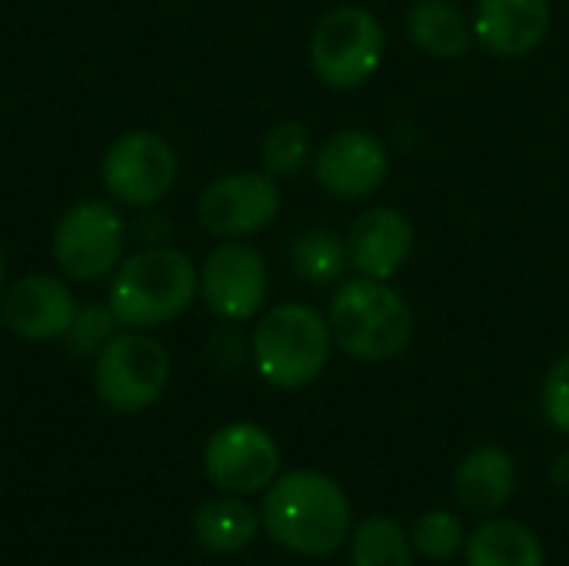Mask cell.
<instances>
[{
	"label": "cell",
	"instance_id": "4",
	"mask_svg": "<svg viewBox=\"0 0 569 566\" xmlns=\"http://www.w3.org/2000/svg\"><path fill=\"white\" fill-rule=\"evenodd\" d=\"M330 324L320 310L307 304H277L270 307L250 337V357L263 384L277 390L310 387L330 364Z\"/></svg>",
	"mask_w": 569,
	"mask_h": 566
},
{
	"label": "cell",
	"instance_id": "2",
	"mask_svg": "<svg viewBox=\"0 0 569 566\" xmlns=\"http://www.w3.org/2000/svg\"><path fill=\"white\" fill-rule=\"evenodd\" d=\"M200 297V270L193 260L167 244L133 250L110 274L107 304L120 327L153 330L173 324Z\"/></svg>",
	"mask_w": 569,
	"mask_h": 566
},
{
	"label": "cell",
	"instance_id": "6",
	"mask_svg": "<svg viewBox=\"0 0 569 566\" xmlns=\"http://www.w3.org/2000/svg\"><path fill=\"white\" fill-rule=\"evenodd\" d=\"M167 384L170 354L157 337L143 330L113 334L93 357V390L100 404L117 414H140L153 407Z\"/></svg>",
	"mask_w": 569,
	"mask_h": 566
},
{
	"label": "cell",
	"instance_id": "5",
	"mask_svg": "<svg viewBox=\"0 0 569 566\" xmlns=\"http://www.w3.org/2000/svg\"><path fill=\"white\" fill-rule=\"evenodd\" d=\"M387 33L373 10L343 3L327 10L310 33V70L330 90L363 87L383 63Z\"/></svg>",
	"mask_w": 569,
	"mask_h": 566
},
{
	"label": "cell",
	"instance_id": "26",
	"mask_svg": "<svg viewBox=\"0 0 569 566\" xmlns=\"http://www.w3.org/2000/svg\"><path fill=\"white\" fill-rule=\"evenodd\" d=\"M550 480H553V487H557V490L569 494V450L567 454H560V457L550 464Z\"/></svg>",
	"mask_w": 569,
	"mask_h": 566
},
{
	"label": "cell",
	"instance_id": "20",
	"mask_svg": "<svg viewBox=\"0 0 569 566\" xmlns=\"http://www.w3.org/2000/svg\"><path fill=\"white\" fill-rule=\"evenodd\" d=\"M410 534L393 517H367L350 530V566H413Z\"/></svg>",
	"mask_w": 569,
	"mask_h": 566
},
{
	"label": "cell",
	"instance_id": "10",
	"mask_svg": "<svg viewBox=\"0 0 569 566\" xmlns=\"http://www.w3.org/2000/svg\"><path fill=\"white\" fill-rule=\"evenodd\" d=\"M203 474L220 494H263L280 477V447L257 424H223L203 447Z\"/></svg>",
	"mask_w": 569,
	"mask_h": 566
},
{
	"label": "cell",
	"instance_id": "11",
	"mask_svg": "<svg viewBox=\"0 0 569 566\" xmlns=\"http://www.w3.org/2000/svg\"><path fill=\"white\" fill-rule=\"evenodd\" d=\"M270 294V274L257 247L230 240L210 250L200 267V300L227 324L253 320Z\"/></svg>",
	"mask_w": 569,
	"mask_h": 566
},
{
	"label": "cell",
	"instance_id": "19",
	"mask_svg": "<svg viewBox=\"0 0 569 566\" xmlns=\"http://www.w3.org/2000/svg\"><path fill=\"white\" fill-rule=\"evenodd\" d=\"M467 566H547L540 537L520 520H487L467 537Z\"/></svg>",
	"mask_w": 569,
	"mask_h": 566
},
{
	"label": "cell",
	"instance_id": "1",
	"mask_svg": "<svg viewBox=\"0 0 569 566\" xmlns=\"http://www.w3.org/2000/svg\"><path fill=\"white\" fill-rule=\"evenodd\" d=\"M260 520L267 537L297 557H330L353 530L343 487L320 470H287L263 490Z\"/></svg>",
	"mask_w": 569,
	"mask_h": 566
},
{
	"label": "cell",
	"instance_id": "16",
	"mask_svg": "<svg viewBox=\"0 0 569 566\" xmlns=\"http://www.w3.org/2000/svg\"><path fill=\"white\" fill-rule=\"evenodd\" d=\"M517 494V460L497 444L473 447L453 470V497L467 514L493 517Z\"/></svg>",
	"mask_w": 569,
	"mask_h": 566
},
{
	"label": "cell",
	"instance_id": "23",
	"mask_svg": "<svg viewBox=\"0 0 569 566\" xmlns=\"http://www.w3.org/2000/svg\"><path fill=\"white\" fill-rule=\"evenodd\" d=\"M413 550L427 560L447 564L453 560L463 547H467V530L463 520L450 510H427L423 517H417L413 524Z\"/></svg>",
	"mask_w": 569,
	"mask_h": 566
},
{
	"label": "cell",
	"instance_id": "3",
	"mask_svg": "<svg viewBox=\"0 0 569 566\" xmlns=\"http://www.w3.org/2000/svg\"><path fill=\"white\" fill-rule=\"evenodd\" d=\"M333 344L363 364H387L413 340V310L390 280L353 277L337 287L327 310Z\"/></svg>",
	"mask_w": 569,
	"mask_h": 566
},
{
	"label": "cell",
	"instance_id": "7",
	"mask_svg": "<svg viewBox=\"0 0 569 566\" xmlns=\"http://www.w3.org/2000/svg\"><path fill=\"white\" fill-rule=\"evenodd\" d=\"M123 247H127V224L117 214V207L103 200H80L67 207L50 240L57 267L77 284H93L110 277L123 260Z\"/></svg>",
	"mask_w": 569,
	"mask_h": 566
},
{
	"label": "cell",
	"instance_id": "14",
	"mask_svg": "<svg viewBox=\"0 0 569 566\" xmlns=\"http://www.w3.org/2000/svg\"><path fill=\"white\" fill-rule=\"evenodd\" d=\"M417 244L413 224L397 207H370L347 234V257L360 277L393 280Z\"/></svg>",
	"mask_w": 569,
	"mask_h": 566
},
{
	"label": "cell",
	"instance_id": "24",
	"mask_svg": "<svg viewBox=\"0 0 569 566\" xmlns=\"http://www.w3.org/2000/svg\"><path fill=\"white\" fill-rule=\"evenodd\" d=\"M117 327H120V320L113 317L110 304H87V307L77 310V317H73L63 340H67L70 354L97 357L103 350V344L117 334Z\"/></svg>",
	"mask_w": 569,
	"mask_h": 566
},
{
	"label": "cell",
	"instance_id": "13",
	"mask_svg": "<svg viewBox=\"0 0 569 566\" xmlns=\"http://www.w3.org/2000/svg\"><path fill=\"white\" fill-rule=\"evenodd\" d=\"M77 310L73 290L50 274H30L0 290V324L33 344L63 340Z\"/></svg>",
	"mask_w": 569,
	"mask_h": 566
},
{
	"label": "cell",
	"instance_id": "25",
	"mask_svg": "<svg viewBox=\"0 0 569 566\" xmlns=\"http://www.w3.org/2000/svg\"><path fill=\"white\" fill-rule=\"evenodd\" d=\"M540 407H543V417L569 437V354H563L543 377V387H540Z\"/></svg>",
	"mask_w": 569,
	"mask_h": 566
},
{
	"label": "cell",
	"instance_id": "27",
	"mask_svg": "<svg viewBox=\"0 0 569 566\" xmlns=\"http://www.w3.org/2000/svg\"><path fill=\"white\" fill-rule=\"evenodd\" d=\"M0 290H3V254H0Z\"/></svg>",
	"mask_w": 569,
	"mask_h": 566
},
{
	"label": "cell",
	"instance_id": "12",
	"mask_svg": "<svg viewBox=\"0 0 569 566\" xmlns=\"http://www.w3.org/2000/svg\"><path fill=\"white\" fill-rule=\"evenodd\" d=\"M317 183L340 200H367L390 177V153L370 130L350 127L323 140L313 157Z\"/></svg>",
	"mask_w": 569,
	"mask_h": 566
},
{
	"label": "cell",
	"instance_id": "18",
	"mask_svg": "<svg viewBox=\"0 0 569 566\" xmlns=\"http://www.w3.org/2000/svg\"><path fill=\"white\" fill-rule=\"evenodd\" d=\"M403 27L410 43L437 60H460L477 43L473 17H467L453 0H417L407 10Z\"/></svg>",
	"mask_w": 569,
	"mask_h": 566
},
{
	"label": "cell",
	"instance_id": "8",
	"mask_svg": "<svg viewBox=\"0 0 569 566\" xmlns=\"http://www.w3.org/2000/svg\"><path fill=\"white\" fill-rule=\"evenodd\" d=\"M100 180L117 203L147 210L173 190L177 150L157 130L120 133L103 153Z\"/></svg>",
	"mask_w": 569,
	"mask_h": 566
},
{
	"label": "cell",
	"instance_id": "17",
	"mask_svg": "<svg viewBox=\"0 0 569 566\" xmlns=\"http://www.w3.org/2000/svg\"><path fill=\"white\" fill-rule=\"evenodd\" d=\"M190 530L203 554L237 557L257 540V534L263 530V520L243 497L223 494V497H210L197 507Z\"/></svg>",
	"mask_w": 569,
	"mask_h": 566
},
{
	"label": "cell",
	"instance_id": "22",
	"mask_svg": "<svg viewBox=\"0 0 569 566\" xmlns=\"http://www.w3.org/2000/svg\"><path fill=\"white\" fill-rule=\"evenodd\" d=\"M310 153H313V137L310 127L300 120H283L270 127L260 143V163L277 180L297 177L310 163Z\"/></svg>",
	"mask_w": 569,
	"mask_h": 566
},
{
	"label": "cell",
	"instance_id": "9",
	"mask_svg": "<svg viewBox=\"0 0 569 566\" xmlns=\"http://www.w3.org/2000/svg\"><path fill=\"white\" fill-rule=\"evenodd\" d=\"M280 187L267 170H237L210 180L197 200V220L207 234L243 240L267 230L280 214Z\"/></svg>",
	"mask_w": 569,
	"mask_h": 566
},
{
	"label": "cell",
	"instance_id": "15",
	"mask_svg": "<svg viewBox=\"0 0 569 566\" xmlns=\"http://www.w3.org/2000/svg\"><path fill=\"white\" fill-rule=\"evenodd\" d=\"M550 0H477V43L503 60L530 57L550 33Z\"/></svg>",
	"mask_w": 569,
	"mask_h": 566
},
{
	"label": "cell",
	"instance_id": "21",
	"mask_svg": "<svg viewBox=\"0 0 569 566\" xmlns=\"http://www.w3.org/2000/svg\"><path fill=\"white\" fill-rule=\"evenodd\" d=\"M290 264L297 270L300 280L313 284V287H327L333 280H340V274L347 270L350 257H347V240L337 237L333 230L313 227L307 234H300L290 247Z\"/></svg>",
	"mask_w": 569,
	"mask_h": 566
}]
</instances>
